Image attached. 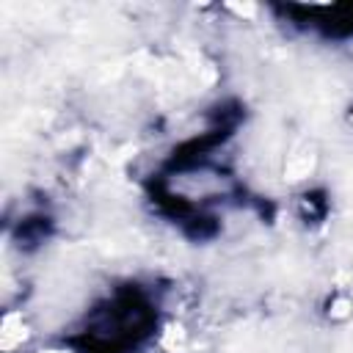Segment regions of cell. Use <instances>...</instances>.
I'll list each match as a JSON object with an SVG mask.
<instances>
[{"label": "cell", "instance_id": "cell-1", "mask_svg": "<svg viewBox=\"0 0 353 353\" xmlns=\"http://www.w3.org/2000/svg\"><path fill=\"white\" fill-rule=\"evenodd\" d=\"M152 325L154 312L146 295L124 287L88 314L77 342L85 353H127L143 342Z\"/></svg>", "mask_w": 353, "mask_h": 353}]
</instances>
